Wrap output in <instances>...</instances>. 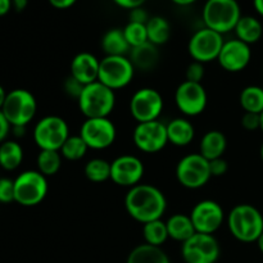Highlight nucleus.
I'll return each instance as SVG.
<instances>
[{"label":"nucleus","instance_id":"nucleus-18","mask_svg":"<svg viewBox=\"0 0 263 263\" xmlns=\"http://www.w3.org/2000/svg\"><path fill=\"white\" fill-rule=\"evenodd\" d=\"M252 59L251 45L239 39L225 40L222 49L218 54L217 62L221 68L230 73H238L249 66Z\"/></svg>","mask_w":263,"mask_h":263},{"label":"nucleus","instance_id":"nucleus-19","mask_svg":"<svg viewBox=\"0 0 263 263\" xmlns=\"http://www.w3.org/2000/svg\"><path fill=\"white\" fill-rule=\"evenodd\" d=\"M100 61L89 51H81L76 54L71 61L69 76L76 79L84 86L98 81L99 77Z\"/></svg>","mask_w":263,"mask_h":263},{"label":"nucleus","instance_id":"nucleus-24","mask_svg":"<svg viewBox=\"0 0 263 263\" xmlns=\"http://www.w3.org/2000/svg\"><path fill=\"white\" fill-rule=\"evenodd\" d=\"M167 231H168L170 239L184 243L187 239L192 238L197 231H195L193 221L190 216L184 213H175L168 220L166 221Z\"/></svg>","mask_w":263,"mask_h":263},{"label":"nucleus","instance_id":"nucleus-2","mask_svg":"<svg viewBox=\"0 0 263 263\" xmlns=\"http://www.w3.org/2000/svg\"><path fill=\"white\" fill-rule=\"evenodd\" d=\"M228 229L240 243H256L263 233V215L258 208L241 203L231 208L226 216Z\"/></svg>","mask_w":263,"mask_h":263},{"label":"nucleus","instance_id":"nucleus-40","mask_svg":"<svg viewBox=\"0 0 263 263\" xmlns=\"http://www.w3.org/2000/svg\"><path fill=\"white\" fill-rule=\"evenodd\" d=\"M148 12L144 9L143 7L135 8V9L130 10V15H128V22H135V23H143V25H146V22L149 21Z\"/></svg>","mask_w":263,"mask_h":263},{"label":"nucleus","instance_id":"nucleus-52","mask_svg":"<svg viewBox=\"0 0 263 263\" xmlns=\"http://www.w3.org/2000/svg\"><path fill=\"white\" fill-rule=\"evenodd\" d=\"M259 154H261V159H262V162H263V143H262V145H261V151H259Z\"/></svg>","mask_w":263,"mask_h":263},{"label":"nucleus","instance_id":"nucleus-33","mask_svg":"<svg viewBox=\"0 0 263 263\" xmlns=\"http://www.w3.org/2000/svg\"><path fill=\"white\" fill-rule=\"evenodd\" d=\"M89 146L80 135H69L61 148V154L67 161L76 162L86 156Z\"/></svg>","mask_w":263,"mask_h":263},{"label":"nucleus","instance_id":"nucleus-20","mask_svg":"<svg viewBox=\"0 0 263 263\" xmlns=\"http://www.w3.org/2000/svg\"><path fill=\"white\" fill-rule=\"evenodd\" d=\"M168 143L175 146H187L195 138V127L186 117H176L166 123Z\"/></svg>","mask_w":263,"mask_h":263},{"label":"nucleus","instance_id":"nucleus-32","mask_svg":"<svg viewBox=\"0 0 263 263\" xmlns=\"http://www.w3.org/2000/svg\"><path fill=\"white\" fill-rule=\"evenodd\" d=\"M86 179L91 182H104L110 180V162L103 158H91L84 167Z\"/></svg>","mask_w":263,"mask_h":263},{"label":"nucleus","instance_id":"nucleus-36","mask_svg":"<svg viewBox=\"0 0 263 263\" xmlns=\"http://www.w3.org/2000/svg\"><path fill=\"white\" fill-rule=\"evenodd\" d=\"M204 74H205L204 64L199 63V62H195V61H193L192 63L187 66L186 71H185V77H186V81L198 82V84H202L203 79H204Z\"/></svg>","mask_w":263,"mask_h":263},{"label":"nucleus","instance_id":"nucleus-34","mask_svg":"<svg viewBox=\"0 0 263 263\" xmlns=\"http://www.w3.org/2000/svg\"><path fill=\"white\" fill-rule=\"evenodd\" d=\"M125 37L127 40L130 48L143 45L148 43V32H146V25L143 23L128 22L125 27L122 28Z\"/></svg>","mask_w":263,"mask_h":263},{"label":"nucleus","instance_id":"nucleus-17","mask_svg":"<svg viewBox=\"0 0 263 263\" xmlns=\"http://www.w3.org/2000/svg\"><path fill=\"white\" fill-rule=\"evenodd\" d=\"M145 167L139 157L122 154L110 162V180L113 184L122 187H133L140 184Z\"/></svg>","mask_w":263,"mask_h":263},{"label":"nucleus","instance_id":"nucleus-8","mask_svg":"<svg viewBox=\"0 0 263 263\" xmlns=\"http://www.w3.org/2000/svg\"><path fill=\"white\" fill-rule=\"evenodd\" d=\"M176 179L181 186L197 190L205 186L211 180L210 161L199 153H190L182 157L176 164Z\"/></svg>","mask_w":263,"mask_h":263},{"label":"nucleus","instance_id":"nucleus-39","mask_svg":"<svg viewBox=\"0 0 263 263\" xmlns=\"http://www.w3.org/2000/svg\"><path fill=\"white\" fill-rule=\"evenodd\" d=\"M210 170L212 177H221L229 171V163L223 157L210 161Z\"/></svg>","mask_w":263,"mask_h":263},{"label":"nucleus","instance_id":"nucleus-12","mask_svg":"<svg viewBox=\"0 0 263 263\" xmlns=\"http://www.w3.org/2000/svg\"><path fill=\"white\" fill-rule=\"evenodd\" d=\"M220 243L215 235L195 233L181 246L185 263H216L220 258Z\"/></svg>","mask_w":263,"mask_h":263},{"label":"nucleus","instance_id":"nucleus-46","mask_svg":"<svg viewBox=\"0 0 263 263\" xmlns=\"http://www.w3.org/2000/svg\"><path fill=\"white\" fill-rule=\"evenodd\" d=\"M12 130L13 133H14V136H17V138H22L26 133V126H13Z\"/></svg>","mask_w":263,"mask_h":263},{"label":"nucleus","instance_id":"nucleus-10","mask_svg":"<svg viewBox=\"0 0 263 263\" xmlns=\"http://www.w3.org/2000/svg\"><path fill=\"white\" fill-rule=\"evenodd\" d=\"M130 113L138 123L159 120L164 108L161 92L153 87H141L136 90L130 99Z\"/></svg>","mask_w":263,"mask_h":263},{"label":"nucleus","instance_id":"nucleus-9","mask_svg":"<svg viewBox=\"0 0 263 263\" xmlns=\"http://www.w3.org/2000/svg\"><path fill=\"white\" fill-rule=\"evenodd\" d=\"M135 76V67L126 55H105L100 61L98 81L116 90L128 86Z\"/></svg>","mask_w":263,"mask_h":263},{"label":"nucleus","instance_id":"nucleus-13","mask_svg":"<svg viewBox=\"0 0 263 263\" xmlns=\"http://www.w3.org/2000/svg\"><path fill=\"white\" fill-rule=\"evenodd\" d=\"M79 135L84 139L89 149L104 151L115 144L117 128L109 117L86 118L80 127Z\"/></svg>","mask_w":263,"mask_h":263},{"label":"nucleus","instance_id":"nucleus-31","mask_svg":"<svg viewBox=\"0 0 263 263\" xmlns=\"http://www.w3.org/2000/svg\"><path fill=\"white\" fill-rule=\"evenodd\" d=\"M141 233H143L144 243L149 244V246L162 247L166 243L167 239H170L166 221H163L162 218L144 223Z\"/></svg>","mask_w":263,"mask_h":263},{"label":"nucleus","instance_id":"nucleus-42","mask_svg":"<svg viewBox=\"0 0 263 263\" xmlns=\"http://www.w3.org/2000/svg\"><path fill=\"white\" fill-rule=\"evenodd\" d=\"M10 128H12V126H10V123L8 122L5 116L3 115V112L0 110V144H2L3 141L7 140V136L8 134H9Z\"/></svg>","mask_w":263,"mask_h":263},{"label":"nucleus","instance_id":"nucleus-44","mask_svg":"<svg viewBox=\"0 0 263 263\" xmlns=\"http://www.w3.org/2000/svg\"><path fill=\"white\" fill-rule=\"evenodd\" d=\"M13 3L12 0H0V17L8 14L9 10L12 9Z\"/></svg>","mask_w":263,"mask_h":263},{"label":"nucleus","instance_id":"nucleus-51","mask_svg":"<svg viewBox=\"0 0 263 263\" xmlns=\"http://www.w3.org/2000/svg\"><path fill=\"white\" fill-rule=\"evenodd\" d=\"M259 117H261V126H259V130H261L263 133V112L261 113V115H259Z\"/></svg>","mask_w":263,"mask_h":263},{"label":"nucleus","instance_id":"nucleus-7","mask_svg":"<svg viewBox=\"0 0 263 263\" xmlns=\"http://www.w3.org/2000/svg\"><path fill=\"white\" fill-rule=\"evenodd\" d=\"M37 110V102L31 91L14 89L9 91L2 108L3 115L10 126H27L33 120Z\"/></svg>","mask_w":263,"mask_h":263},{"label":"nucleus","instance_id":"nucleus-3","mask_svg":"<svg viewBox=\"0 0 263 263\" xmlns=\"http://www.w3.org/2000/svg\"><path fill=\"white\" fill-rule=\"evenodd\" d=\"M77 104L85 118L109 117L116 107V94L102 82L95 81L84 87Z\"/></svg>","mask_w":263,"mask_h":263},{"label":"nucleus","instance_id":"nucleus-38","mask_svg":"<svg viewBox=\"0 0 263 263\" xmlns=\"http://www.w3.org/2000/svg\"><path fill=\"white\" fill-rule=\"evenodd\" d=\"M240 122L243 128H246V130L256 131L258 130L259 126H261V117H259V115H257V113L244 112Z\"/></svg>","mask_w":263,"mask_h":263},{"label":"nucleus","instance_id":"nucleus-45","mask_svg":"<svg viewBox=\"0 0 263 263\" xmlns=\"http://www.w3.org/2000/svg\"><path fill=\"white\" fill-rule=\"evenodd\" d=\"M13 3V7H14L15 10L21 12V10L25 9L28 4V0H12Z\"/></svg>","mask_w":263,"mask_h":263},{"label":"nucleus","instance_id":"nucleus-11","mask_svg":"<svg viewBox=\"0 0 263 263\" xmlns=\"http://www.w3.org/2000/svg\"><path fill=\"white\" fill-rule=\"evenodd\" d=\"M223 43V35L208 27H203L192 35L187 43V51L193 61L205 64L217 61Z\"/></svg>","mask_w":263,"mask_h":263},{"label":"nucleus","instance_id":"nucleus-22","mask_svg":"<svg viewBox=\"0 0 263 263\" xmlns=\"http://www.w3.org/2000/svg\"><path fill=\"white\" fill-rule=\"evenodd\" d=\"M128 59L131 61L135 69L140 71H151L157 66L159 61V51L156 45L152 43H145L143 45L131 48Z\"/></svg>","mask_w":263,"mask_h":263},{"label":"nucleus","instance_id":"nucleus-48","mask_svg":"<svg viewBox=\"0 0 263 263\" xmlns=\"http://www.w3.org/2000/svg\"><path fill=\"white\" fill-rule=\"evenodd\" d=\"M172 3H175L176 5H180V7H186V5H190L193 4V3H195L197 0H171Z\"/></svg>","mask_w":263,"mask_h":263},{"label":"nucleus","instance_id":"nucleus-41","mask_svg":"<svg viewBox=\"0 0 263 263\" xmlns=\"http://www.w3.org/2000/svg\"><path fill=\"white\" fill-rule=\"evenodd\" d=\"M115 4H117L118 7L123 8V9H135V8H139V7H143L144 3L146 2V0H112Z\"/></svg>","mask_w":263,"mask_h":263},{"label":"nucleus","instance_id":"nucleus-27","mask_svg":"<svg viewBox=\"0 0 263 263\" xmlns=\"http://www.w3.org/2000/svg\"><path fill=\"white\" fill-rule=\"evenodd\" d=\"M23 149L14 140H5L0 144V167L5 171H14L22 164Z\"/></svg>","mask_w":263,"mask_h":263},{"label":"nucleus","instance_id":"nucleus-35","mask_svg":"<svg viewBox=\"0 0 263 263\" xmlns=\"http://www.w3.org/2000/svg\"><path fill=\"white\" fill-rule=\"evenodd\" d=\"M14 202V180L0 177V203Z\"/></svg>","mask_w":263,"mask_h":263},{"label":"nucleus","instance_id":"nucleus-1","mask_svg":"<svg viewBox=\"0 0 263 263\" xmlns=\"http://www.w3.org/2000/svg\"><path fill=\"white\" fill-rule=\"evenodd\" d=\"M125 208L133 220L144 225L163 217L167 210V199L163 192L154 185L138 184L126 193Z\"/></svg>","mask_w":263,"mask_h":263},{"label":"nucleus","instance_id":"nucleus-47","mask_svg":"<svg viewBox=\"0 0 263 263\" xmlns=\"http://www.w3.org/2000/svg\"><path fill=\"white\" fill-rule=\"evenodd\" d=\"M253 5L256 12L263 17V0H253Z\"/></svg>","mask_w":263,"mask_h":263},{"label":"nucleus","instance_id":"nucleus-29","mask_svg":"<svg viewBox=\"0 0 263 263\" xmlns=\"http://www.w3.org/2000/svg\"><path fill=\"white\" fill-rule=\"evenodd\" d=\"M239 103L244 112L261 115L263 112V87L257 85L244 87L239 95Z\"/></svg>","mask_w":263,"mask_h":263},{"label":"nucleus","instance_id":"nucleus-16","mask_svg":"<svg viewBox=\"0 0 263 263\" xmlns=\"http://www.w3.org/2000/svg\"><path fill=\"white\" fill-rule=\"evenodd\" d=\"M190 218L197 233L215 235L225 222V212L222 205L212 199H203L193 207Z\"/></svg>","mask_w":263,"mask_h":263},{"label":"nucleus","instance_id":"nucleus-37","mask_svg":"<svg viewBox=\"0 0 263 263\" xmlns=\"http://www.w3.org/2000/svg\"><path fill=\"white\" fill-rule=\"evenodd\" d=\"M84 85L80 84L76 79H73L72 76H68L66 80H64L63 89L64 92H66L68 97L73 98V99H79L80 95H81L82 90H84Z\"/></svg>","mask_w":263,"mask_h":263},{"label":"nucleus","instance_id":"nucleus-25","mask_svg":"<svg viewBox=\"0 0 263 263\" xmlns=\"http://www.w3.org/2000/svg\"><path fill=\"white\" fill-rule=\"evenodd\" d=\"M234 31H235L236 39L248 45H252L261 40L263 26L258 18L253 17V15H241Z\"/></svg>","mask_w":263,"mask_h":263},{"label":"nucleus","instance_id":"nucleus-5","mask_svg":"<svg viewBox=\"0 0 263 263\" xmlns=\"http://www.w3.org/2000/svg\"><path fill=\"white\" fill-rule=\"evenodd\" d=\"M48 177L37 170H27L14 179V202L23 207H35L48 194Z\"/></svg>","mask_w":263,"mask_h":263},{"label":"nucleus","instance_id":"nucleus-21","mask_svg":"<svg viewBox=\"0 0 263 263\" xmlns=\"http://www.w3.org/2000/svg\"><path fill=\"white\" fill-rule=\"evenodd\" d=\"M228 149V138L220 130H210L202 136L199 143V152L207 161H213L223 157Z\"/></svg>","mask_w":263,"mask_h":263},{"label":"nucleus","instance_id":"nucleus-30","mask_svg":"<svg viewBox=\"0 0 263 263\" xmlns=\"http://www.w3.org/2000/svg\"><path fill=\"white\" fill-rule=\"evenodd\" d=\"M62 163H63V157L59 151H40L36 158L37 171L45 177L58 174Z\"/></svg>","mask_w":263,"mask_h":263},{"label":"nucleus","instance_id":"nucleus-6","mask_svg":"<svg viewBox=\"0 0 263 263\" xmlns=\"http://www.w3.org/2000/svg\"><path fill=\"white\" fill-rule=\"evenodd\" d=\"M69 127L64 118L59 116H45L33 127V141L40 151H61L68 139Z\"/></svg>","mask_w":263,"mask_h":263},{"label":"nucleus","instance_id":"nucleus-4","mask_svg":"<svg viewBox=\"0 0 263 263\" xmlns=\"http://www.w3.org/2000/svg\"><path fill=\"white\" fill-rule=\"evenodd\" d=\"M240 17L241 10L238 0H207L203 7L204 27L221 35L234 31Z\"/></svg>","mask_w":263,"mask_h":263},{"label":"nucleus","instance_id":"nucleus-50","mask_svg":"<svg viewBox=\"0 0 263 263\" xmlns=\"http://www.w3.org/2000/svg\"><path fill=\"white\" fill-rule=\"evenodd\" d=\"M257 246H258V249L261 251V253H263V233L261 234V236L258 238V240L256 241Z\"/></svg>","mask_w":263,"mask_h":263},{"label":"nucleus","instance_id":"nucleus-43","mask_svg":"<svg viewBox=\"0 0 263 263\" xmlns=\"http://www.w3.org/2000/svg\"><path fill=\"white\" fill-rule=\"evenodd\" d=\"M48 2L55 9H68L76 4L77 0H48Z\"/></svg>","mask_w":263,"mask_h":263},{"label":"nucleus","instance_id":"nucleus-26","mask_svg":"<svg viewBox=\"0 0 263 263\" xmlns=\"http://www.w3.org/2000/svg\"><path fill=\"white\" fill-rule=\"evenodd\" d=\"M100 44H102V49L105 55H126L131 50L123 30L121 28L108 30L103 35Z\"/></svg>","mask_w":263,"mask_h":263},{"label":"nucleus","instance_id":"nucleus-28","mask_svg":"<svg viewBox=\"0 0 263 263\" xmlns=\"http://www.w3.org/2000/svg\"><path fill=\"white\" fill-rule=\"evenodd\" d=\"M148 41L153 45H163L171 37V25L162 15H153L146 22Z\"/></svg>","mask_w":263,"mask_h":263},{"label":"nucleus","instance_id":"nucleus-15","mask_svg":"<svg viewBox=\"0 0 263 263\" xmlns=\"http://www.w3.org/2000/svg\"><path fill=\"white\" fill-rule=\"evenodd\" d=\"M133 141L143 153H158L168 144L166 123L159 120L138 123L133 131Z\"/></svg>","mask_w":263,"mask_h":263},{"label":"nucleus","instance_id":"nucleus-23","mask_svg":"<svg viewBox=\"0 0 263 263\" xmlns=\"http://www.w3.org/2000/svg\"><path fill=\"white\" fill-rule=\"evenodd\" d=\"M126 263H171L162 247L139 244L128 253Z\"/></svg>","mask_w":263,"mask_h":263},{"label":"nucleus","instance_id":"nucleus-14","mask_svg":"<svg viewBox=\"0 0 263 263\" xmlns=\"http://www.w3.org/2000/svg\"><path fill=\"white\" fill-rule=\"evenodd\" d=\"M175 104L184 117H197L207 108V90L202 84L185 80L175 91Z\"/></svg>","mask_w":263,"mask_h":263},{"label":"nucleus","instance_id":"nucleus-49","mask_svg":"<svg viewBox=\"0 0 263 263\" xmlns=\"http://www.w3.org/2000/svg\"><path fill=\"white\" fill-rule=\"evenodd\" d=\"M7 94H8V92L5 91L4 87H3L2 85H0V110H2L3 105H4V102H5V98H7Z\"/></svg>","mask_w":263,"mask_h":263}]
</instances>
